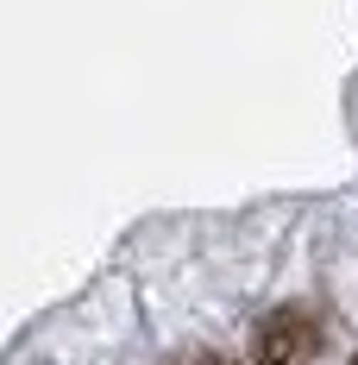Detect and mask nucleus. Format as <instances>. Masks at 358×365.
<instances>
[{"label": "nucleus", "mask_w": 358, "mask_h": 365, "mask_svg": "<svg viewBox=\"0 0 358 365\" xmlns=\"http://www.w3.org/2000/svg\"><path fill=\"white\" fill-rule=\"evenodd\" d=\"M315 346H321V334H315L308 309H277L258 322V365H308Z\"/></svg>", "instance_id": "1"}, {"label": "nucleus", "mask_w": 358, "mask_h": 365, "mask_svg": "<svg viewBox=\"0 0 358 365\" xmlns=\"http://www.w3.org/2000/svg\"><path fill=\"white\" fill-rule=\"evenodd\" d=\"M177 365H233L226 353H189V359H177Z\"/></svg>", "instance_id": "2"}, {"label": "nucleus", "mask_w": 358, "mask_h": 365, "mask_svg": "<svg viewBox=\"0 0 358 365\" xmlns=\"http://www.w3.org/2000/svg\"><path fill=\"white\" fill-rule=\"evenodd\" d=\"M352 365H358V359H352Z\"/></svg>", "instance_id": "3"}]
</instances>
